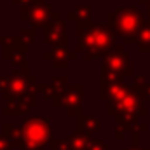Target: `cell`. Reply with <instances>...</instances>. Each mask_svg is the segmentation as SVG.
<instances>
[{
    "label": "cell",
    "instance_id": "obj_19",
    "mask_svg": "<svg viewBox=\"0 0 150 150\" xmlns=\"http://www.w3.org/2000/svg\"><path fill=\"white\" fill-rule=\"evenodd\" d=\"M122 79H124V75H120L119 72L110 70V68H103L100 84L101 86H108V84H115V82H122Z\"/></svg>",
    "mask_w": 150,
    "mask_h": 150
},
{
    "label": "cell",
    "instance_id": "obj_5",
    "mask_svg": "<svg viewBox=\"0 0 150 150\" xmlns=\"http://www.w3.org/2000/svg\"><path fill=\"white\" fill-rule=\"evenodd\" d=\"M44 30V40L45 44L51 45H68V35H67V23L61 19L58 12H51L47 25L42 28Z\"/></svg>",
    "mask_w": 150,
    "mask_h": 150
},
{
    "label": "cell",
    "instance_id": "obj_1",
    "mask_svg": "<svg viewBox=\"0 0 150 150\" xmlns=\"http://www.w3.org/2000/svg\"><path fill=\"white\" fill-rule=\"evenodd\" d=\"M107 23L112 26L115 35H120L124 40V45H133L136 44V33L140 26L145 23V14L134 7V5H126V7H117L115 11L108 12Z\"/></svg>",
    "mask_w": 150,
    "mask_h": 150
},
{
    "label": "cell",
    "instance_id": "obj_2",
    "mask_svg": "<svg viewBox=\"0 0 150 150\" xmlns=\"http://www.w3.org/2000/svg\"><path fill=\"white\" fill-rule=\"evenodd\" d=\"M23 142L19 150H45L51 140V117H25Z\"/></svg>",
    "mask_w": 150,
    "mask_h": 150
},
{
    "label": "cell",
    "instance_id": "obj_14",
    "mask_svg": "<svg viewBox=\"0 0 150 150\" xmlns=\"http://www.w3.org/2000/svg\"><path fill=\"white\" fill-rule=\"evenodd\" d=\"M68 19H74L75 25H87L93 19V5L91 4H80L75 7V11L68 12Z\"/></svg>",
    "mask_w": 150,
    "mask_h": 150
},
{
    "label": "cell",
    "instance_id": "obj_25",
    "mask_svg": "<svg viewBox=\"0 0 150 150\" xmlns=\"http://www.w3.org/2000/svg\"><path fill=\"white\" fill-rule=\"evenodd\" d=\"M7 86H9V77L0 75V93H7Z\"/></svg>",
    "mask_w": 150,
    "mask_h": 150
},
{
    "label": "cell",
    "instance_id": "obj_15",
    "mask_svg": "<svg viewBox=\"0 0 150 150\" xmlns=\"http://www.w3.org/2000/svg\"><path fill=\"white\" fill-rule=\"evenodd\" d=\"M67 142H68V150H86L91 142V133L77 129L67 138Z\"/></svg>",
    "mask_w": 150,
    "mask_h": 150
},
{
    "label": "cell",
    "instance_id": "obj_21",
    "mask_svg": "<svg viewBox=\"0 0 150 150\" xmlns=\"http://www.w3.org/2000/svg\"><path fill=\"white\" fill-rule=\"evenodd\" d=\"M47 145H49V149L51 150H68V142H67V140H56V138H51Z\"/></svg>",
    "mask_w": 150,
    "mask_h": 150
},
{
    "label": "cell",
    "instance_id": "obj_23",
    "mask_svg": "<svg viewBox=\"0 0 150 150\" xmlns=\"http://www.w3.org/2000/svg\"><path fill=\"white\" fill-rule=\"evenodd\" d=\"M86 150H108V145H107V142H103L100 138H94V140L89 142Z\"/></svg>",
    "mask_w": 150,
    "mask_h": 150
},
{
    "label": "cell",
    "instance_id": "obj_20",
    "mask_svg": "<svg viewBox=\"0 0 150 150\" xmlns=\"http://www.w3.org/2000/svg\"><path fill=\"white\" fill-rule=\"evenodd\" d=\"M16 38H18V42H19L21 45H25V47L28 49V47L33 44V40H35V28H33V26H32V28H23Z\"/></svg>",
    "mask_w": 150,
    "mask_h": 150
},
{
    "label": "cell",
    "instance_id": "obj_22",
    "mask_svg": "<svg viewBox=\"0 0 150 150\" xmlns=\"http://www.w3.org/2000/svg\"><path fill=\"white\" fill-rule=\"evenodd\" d=\"M16 5H19V18L25 21V14H26V11H28V7L35 2V0H12Z\"/></svg>",
    "mask_w": 150,
    "mask_h": 150
},
{
    "label": "cell",
    "instance_id": "obj_16",
    "mask_svg": "<svg viewBox=\"0 0 150 150\" xmlns=\"http://www.w3.org/2000/svg\"><path fill=\"white\" fill-rule=\"evenodd\" d=\"M75 117H77V129L87 131L91 134L100 129V120L93 115H84V110H79L75 113Z\"/></svg>",
    "mask_w": 150,
    "mask_h": 150
},
{
    "label": "cell",
    "instance_id": "obj_8",
    "mask_svg": "<svg viewBox=\"0 0 150 150\" xmlns=\"http://www.w3.org/2000/svg\"><path fill=\"white\" fill-rule=\"evenodd\" d=\"M94 40H96V45L101 51V54H105L107 51L115 47L117 35L108 23H94Z\"/></svg>",
    "mask_w": 150,
    "mask_h": 150
},
{
    "label": "cell",
    "instance_id": "obj_24",
    "mask_svg": "<svg viewBox=\"0 0 150 150\" xmlns=\"http://www.w3.org/2000/svg\"><path fill=\"white\" fill-rule=\"evenodd\" d=\"M0 150H14L12 143H11L5 136H0Z\"/></svg>",
    "mask_w": 150,
    "mask_h": 150
},
{
    "label": "cell",
    "instance_id": "obj_28",
    "mask_svg": "<svg viewBox=\"0 0 150 150\" xmlns=\"http://www.w3.org/2000/svg\"><path fill=\"white\" fill-rule=\"evenodd\" d=\"M124 150H150V149H140V147H131V149H124Z\"/></svg>",
    "mask_w": 150,
    "mask_h": 150
},
{
    "label": "cell",
    "instance_id": "obj_11",
    "mask_svg": "<svg viewBox=\"0 0 150 150\" xmlns=\"http://www.w3.org/2000/svg\"><path fill=\"white\" fill-rule=\"evenodd\" d=\"M4 103H5V107H4V113L5 115H21V117H25L32 110L28 107V103L21 98V94H18V96L4 94Z\"/></svg>",
    "mask_w": 150,
    "mask_h": 150
},
{
    "label": "cell",
    "instance_id": "obj_6",
    "mask_svg": "<svg viewBox=\"0 0 150 150\" xmlns=\"http://www.w3.org/2000/svg\"><path fill=\"white\" fill-rule=\"evenodd\" d=\"M131 91V86L124 84V82H115V84H108V86H101V100L107 101V113L108 115H113L117 112V107L120 103V100Z\"/></svg>",
    "mask_w": 150,
    "mask_h": 150
},
{
    "label": "cell",
    "instance_id": "obj_12",
    "mask_svg": "<svg viewBox=\"0 0 150 150\" xmlns=\"http://www.w3.org/2000/svg\"><path fill=\"white\" fill-rule=\"evenodd\" d=\"M26 75L28 72L26 70H14V74L9 77V86H7V93L4 94H21L23 91H26Z\"/></svg>",
    "mask_w": 150,
    "mask_h": 150
},
{
    "label": "cell",
    "instance_id": "obj_4",
    "mask_svg": "<svg viewBox=\"0 0 150 150\" xmlns=\"http://www.w3.org/2000/svg\"><path fill=\"white\" fill-rule=\"evenodd\" d=\"M77 51H80L84 54L86 59H94V58H101V51L96 45L94 40V23H87V25H77Z\"/></svg>",
    "mask_w": 150,
    "mask_h": 150
},
{
    "label": "cell",
    "instance_id": "obj_3",
    "mask_svg": "<svg viewBox=\"0 0 150 150\" xmlns=\"http://www.w3.org/2000/svg\"><path fill=\"white\" fill-rule=\"evenodd\" d=\"M103 68H110V70H115L120 75L127 77L131 75V56L124 51V45L122 44H115V47L107 51L103 56Z\"/></svg>",
    "mask_w": 150,
    "mask_h": 150
},
{
    "label": "cell",
    "instance_id": "obj_17",
    "mask_svg": "<svg viewBox=\"0 0 150 150\" xmlns=\"http://www.w3.org/2000/svg\"><path fill=\"white\" fill-rule=\"evenodd\" d=\"M4 136L12 143L14 149H19V147H21V142H23V129H21V124L7 122V124L4 126Z\"/></svg>",
    "mask_w": 150,
    "mask_h": 150
},
{
    "label": "cell",
    "instance_id": "obj_29",
    "mask_svg": "<svg viewBox=\"0 0 150 150\" xmlns=\"http://www.w3.org/2000/svg\"><path fill=\"white\" fill-rule=\"evenodd\" d=\"M147 21H149V23H150V14H149V18H147Z\"/></svg>",
    "mask_w": 150,
    "mask_h": 150
},
{
    "label": "cell",
    "instance_id": "obj_18",
    "mask_svg": "<svg viewBox=\"0 0 150 150\" xmlns=\"http://www.w3.org/2000/svg\"><path fill=\"white\" fill-rule=\"evenodd\" d=\"M136 45L140 47L142 52H150V23L147 19L136 33Z\"/></svg>",
    "mask_w": 150,
    "mask_h": 150
},
{
    "label": "cell",
    "instance_id": "obj_10",
    "mask_svg": "<svg viewBox=\"0 0 150 150\" xmlns=\"http://www.w3.org/2000/svg\"><path fill=\"white\" fill-rule=\"evenodd\" d=\"M82 100H84V86L82 84H68L65 91V108L70 115H75L82 110Z\"/></svg>",
    "mask_w": 150,
    "mask_h": 150
},
{
    "label": "cell",
    "instance_id": "obj_27",
    "mask_svg": "<svg viewBox=\"0 0 150 150\" xmlns=\"http://www.w3.org/2000/svg\"><path fill=\"white\" fill-rule=\"evenodd\" d=\"M138 2H140L142 5H147V7H149V14H150V0H138Z\"/></svg>",
    "mask_w": 150,
    "mask_h": 150
},
{
    "label": "cell",
    "instance_id": "obj_7",
    "mask_svg": "<svg viewBox=\"0 0 150 150\" xmlns=\"http://www.w3.org/2000/svg\"><path fill=\"white\" fill-rule=\"evenodd\" d=\"M51 12H52L51 4H45L44 0H35V2L28 7V11H26V14H25V21H30V25H32L35 30H37V28H44V26L47 25V21H49Z\"/></svg>",
    "mask_w": 150,
    "mask_h": 150
},
{
    "label": "cell",
    "instance_id": "obj_9",
    "mask_svg": "<svg viewBox=\"0 0 150 150\" xmlns=\"http://www.w3.org/2000/svg\"><path fill=\"white\" fill-rule=\"evenodd\" d=\"M44 58L47 61H51V67L52 68H67L68 63L77 58V52H70L67 49V45H54L51 51H47L44 54Z\"/></svg>",
    "mask_w": 150,
    "mask_h": 150
},
{
    "label": "cell",
    "instance_id": "obj_13",
    "mask_svg": "<svg viewBox=\"0 0 150 150\" xmlns=\"http://www.w3.org/2000/svg\"><path fill=\"white\" fill-rule=\"evenodd\" d=\"M67 87H68V79H67L65 75H63V77H54L49 86L44 84L42 93H44L45 100H52V98H56V96H61V94L67 91Z\"/></svg>",
    "mask_w": 150,
    "mask_h": 150
},
{
    "label": "cell",
    "instance_id": "obj_26",
    "mask_svg": "<svg viewBox=\"0 0 150 150\" xmlns=\"http://www.w3.org/2000/svg\"><path fill=\"white\" fill-rule=\"evenodd\" d=\"M143 91H145L147 100H150V82H145V84H143Z\"/></svg>",
    "mask_w": 150,
    "mask_h": 150
}]
</instances>
